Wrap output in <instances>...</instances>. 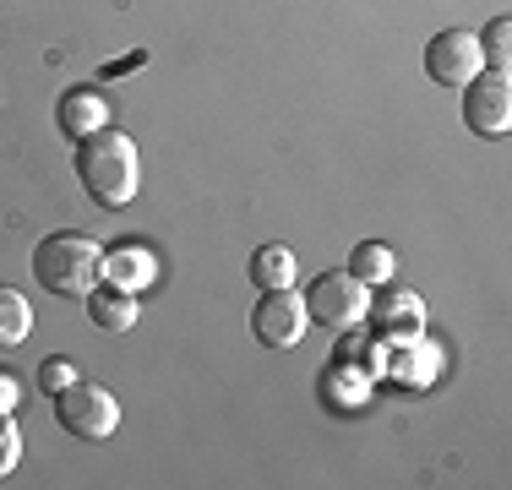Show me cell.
Returning a JSON list of instances; mask_svg holds the SVG:
<instances>
[{
	"label": "cell",
	"mask_w": 512,
	"mask_h": 490,
	"mask_svg": "<svg viewBox=\"0 0 512 490\" xmlns=\"http://www.w3.org/2000/svg\"><path fill=\"white\" fill-rule=\"evenodd\" d=\"M77 180L88 186V196L99 207H126L142 186V158H137V142L126 131H109L99 126L93 137L77 142Z\"/></svg>",
	"instance_id": "cell-1"
},
{
	"label": "cell",
	"mask_w": 512,
	"mask_h": 490,
	"mask_svg": "<svg viewBox=\"0 0 512 490\" xmlns=\"http://www.w3.org/2000/svg\"><path fill=\"white\" fill-rule=\"evenodd\" d=\"M33 278L44 284V294H60V300H88L93 284L104 278V251L77 229H60V235H44L39 251H33Z\"/></svg>",
	"instance_id": "cell-2"
},
{
	"label": "cell",
	"mask_w": 512,
	"mask_h": 490,
	"mask_svg": "<svg viewBox=\"0 0 512 490\" xmlns=\"http://www.w3.org/2000/svg\"><path fill=\"white\" fill-rule=\"evenodd\" d=\"M306 316L316 327H327V333H349V327L365 322V311H371V294L349 267H333V273H316L306 284Z\"/></svg>",
	"instance_id": "cell-3"
},
{
	"label": "cell",
	"mask_w": 512,
	"mask_h": 490,
	"mask_svg": "<svg viewBox=\"0 0 512 490\" xmlns=\"http://www.w3.org/2000/svg\"><path fill=\"white\" fill-rule=\"evenodd\" d=\"M55 420H60V431L77 441H109L120 425V403L99 382H66L55 392Z\"/></svg>",
	"instance_id": "cell-4"
},
{
	"label": "cell",
	"mask_w": 512,
	"mask_h": 490,
	"mask_svg": "<svg viewBox=\"0 0 512 490\" xmlns=\"http://www.w3.org/2000/svg\"><path fill=\"white\" fill-rule=\"evenodd\" d=\"M485 71V55H480V33L469 28H447L425 44V77L442 82V88H469L474 77Z\"/></svg>",
	"instance_id": "cell-5"
},
{
	"label": "cell",
	"mask_w": 512,
	"mask_h": 490,
	"mask_svg": "<svg viewBox=\"0 0 512 490\" xmlns=\"http://www.w3.org/2000/svg\"><path fill=\"white\" fill-rule=\"evenodd\" d=\"M463 126L480 131V137H507V126H512V82H507V71H480V77L463 88Z\"/></svg>",
	"instance_id": "cell-6"
},
{
	"label": "cell",
	"mask_w": 512,
	"mask_h": 490,
	"mask_svg": "<svg viewBox=\"0 0 512 490\" xmlns=\"http://www.w3.org/2000/svg\"><path fill=\"white\" fill-rule=\"evenodd\" d=\"M311 316H306V300L295 289H262V305L251 311V333L267 343V349H295L306 338Z\"/></svg>",
	"instance_id": "cell-7"
},
{
	"label": "cell",
	"mask_w": 512,
	"mask_h": 490,
	"mask_svg": "<svg viewBox=\"0 0 512 490\" xmlns=\"http://www.w3.org/2000/svg\"><path fill=\"white\" fill-rule=\"evenodd\" d=\"M365 316L376 322L382 338H414L425 327V305H420V294H409V289H393L387 300H371Z\"/></svg>",
	"instance_id": "cell-8"
},
{
	"label": "cell",
	"mask_w": 512,
	"mask_h": 490,
	"mask_svg": "<svg viewBox=\"0 0 512 490\" xmlns=\"http://www.w3.org/2000/svg\"><path fill=\"white\" fill-rule=\"evenodd\" d=\"M55 120H60V131L66 137H93L99 126H109V109H104V98L99 93H88V88H66L60 93V104H55Z\"/></svg>",
	"instance_id": "cell-9"
},
{
	"label": "cell",
	"mask_w": 512,
	"mask_h": 490,
	"mask_svg": "<svg viewBox=\"0 0 512 490\" xmlns=\"http://www.w3.org/2000/svg\"><path fill=\"white\" fill-rule=\"evenodd\" d=\"M153 273H158V267H153V251H148V245L120 240L115 251H104V278H109L115 289H131V294H137Z\"/></svg>",
	"instance_id": "cell-10"
},
{
	"label": "cell",
	"mask_w": 512,
	"mask_h": 490,
	"mask_svg": "<svg viewBox=\"0 0 512 490\" xmlns=\"http://www.w3.org/2000/svg\"><path fill=\"white\" fill-rule=\"evenodd\" d=\"M137 294L131 289H93L88 294V316H93V327H104V333H131V327H137Z\"/></svg>",
	"instance_id": "cell-11"
},
{
	"label": "cell",
	"mask_w": 512,
	"mask_h": 490,
	"mask_svg": "<svg viewBox=\"0 0 512 490\" xmlns=\"http://www.w3.org/2000/svg\"><path fill=\"white\" fill-rule=\"evenodd\" d=\"M251 284L256 289H289L295 284V251L289 245H262L251 256Z\"/></svg>",
	"instance_id": "cell-12"
},
{
	"label": "cell",
	"mask_w": 512,
	"mask_h": 490,
	"mask_svg": "<svg viewBox=\"0 0 512 490\" xmlns=\"http://www.w3.org/2000/svg\"><path fill=\"white\" fill-rule=\"evenodd\" d=\"M33 333V305L22 300L17 289L0 284V349H17V343H28Z\"/></svg>",
	"instance_id": "cell-13"
},
{
	"label": "cell",
	"mask_w": 512,
	"mask_h": 490,
	"mask_svg": "<svg viewBox=\"0 0 512 490\" xmlns=\"http://www.w3.org/2000/svg\"><path fill=\"white\" fill-rule=\"evenodd\" d=\"M393 267H398L393 245L365 240V245H355V251H349V273H355L360 284H387V278H393Z\"/></svg>",
	"instance_id": "cell-14"
},
{
	"label": "cell",
	"mask_w": 512,
	"mask_h": 490,
	"mask_svg": "<svg viewBox=\"0 0 512 490\" xmlns=\"http://www.w3.org/2000/svg\"><path fill=\"white\" fill-rule=\"evenodd\" d=\"M480 55L491 60L496 71H507V60H512V22L507 17H496L491 28L480 33Z\"/></svg>",
	"instance_id": "cell-15"
},
{
	"label": "cell",
	"mask_w": 512,
	"mask_h": 490,
	"mask_svg": "<svg viewBox=\"0 0 512 490\" xmlns=\"http://www.w3.org/2000/svg\"><path fill=\"white\" fill-rule=\"evenodd\" d=\"M17 463H22V436H17V425H11V414H0V480H6Z\"/></svg>",
	"instance_id": "cell-16"
},
{
	"label": "cell",
	"mask_w": 512,
	"mask_h": 490,
	"mask_svg": "<svg viewBox=\"0 0 512 490\" xmlns=\"http://www.w3.org/2000/svg\"><path fill=\"white\" fill-rule=\"evenodd\" d=\"M66 382H77V371H71L66 360H44V365H39V387H44V392H60Z\"/></svg>",
	"instance_id": "cell-17"
},
{
	"label": "cell",
	"mask_w": 512,
	"mask_h": 490,
	"mask_svg": "<svg viewBox=\"0 0 512 490\" xmlns=\"http://www.w3.org/2000/svg\"><path fill=\"white\" fill-rule=\"evenodd\" d=\"M22 403V387H17V376L11 371H0V414H11Z\"/></svg>",
	"instance_id": "cell-18"
},
{
	"label": "cell",
	"mask_w": 512,
	"mask_h": 490,
	"mask_svg": "<svg viewBox=\"0 0 512 490\" xmlns=\"http://www.w3.org/2000/svg\"><path fill=\"white\" fill-rule=\"evenodd\" d=\"M142 60H148V55H142V49H137V55H126V60H115V66H104V77H120V71L142 66Z\"/></svg>",
	"instance_id": "cell-19"
}]
</instances>
